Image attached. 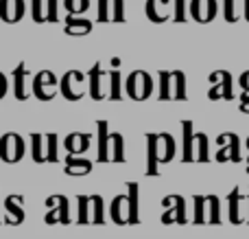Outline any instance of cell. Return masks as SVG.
Wrapping results in <instances>:
<instances>
[{
    "label": "cell",
    "mask_w": 249,
    "mask_h": 239,
    "mask_svg": "<svg viewBox=\"0 0 249 239\" xmlns=\"http://www.w3.org/2000/svg\"><path fill=\"white\" fill-rule=\"evenodd\" d=\"M160 77V101H171L173 99V73L171 70H160L158 73Z\"/></svg>",
    "instance_id": "25"
},
{
    "label": "cell",
    "mask_w": 249,
    "mask_h": 239,
    "mask_svg": "<svg viewBox=\"0 0 249 239\" xmlns=\"http://www.w3.org/2000/svg\"><path fill=\"white\" fill-rule=\"evenodd\" d=\"M90 2L92 0H64V7L68 13H72V16H79V13L88 11L90 9Z\"/></svg>",
    "instance_id": "36"
},
{
    "label": "cell",
    "mask_w": 249,
    "mask_h": 239,
    "mask_svg": "<svg viewBox=\"0 0 249 239\" xmlns=\"http://www.w3.org/2000/svg\"><path fill=\"white\" fill-rule=\"evenodd\" d=\"M206 204H208V198L203 196H195V224H206L208 218H206Z\"/></svg>",
    "instance_id": "33"
},
{
    "label": "cell",
    "mask_w": 249,
    "mask_h": 239,
    "mask_svg": "<svg viewBox=\"0 0 249 239\" xmlns=\"http://www.w3.org/2000/svg\"><path fill=\"white\" fill-rule=\"evenodd\" d=\"M241 88H243L245 92H249V70L241 75Z\"/></svg>",
    "instance_id": "43"
},
{
    "label": "cell",
    "mask_w": 249,
    "mask_h": 239,
    "mask_svg": "<svg viewBox=\"0 0 249 239\" xmlns=\"http://www.w3.org/2000/svg\"><path fill=\"white\" fill-rule=\"evenodd\" d=\"M77 202H79V218H77V222L79 224H92V198H88V196H79L77 198Z\"/></svg>",
    "instance_id": "31"
},
{
    "label": "cell",
    "mask_w": 249,
    "mask_h": 239,
    "mask_svg": "<svg viewBox=\"0 0 249 239\" xmlns=\"http://www.w3.org/2000/svg\"><path fill=\"white\" fill-rule=\"evenodd\" d=\"M162 204L166 206L162 215V224L168 226V224H181L184 226L188 219H186V200L181 196H166L162 200Z\"/></svg>",
    "instance_id": "6"
},
{
    "label": "cell",
    "mask_w": 249,
    "mask_h": 239,
    "mask_svg": "<svg viewBox=\"0 0 249 239\" xmlns=\"http://www.w3.org/2000/svg\"><path fill=\"white\" fill-rule=\"evenodd\" d=\"M124 92L133 101H146L153 95V77L146 70H133L124 81Z\"/></svg>",
    "instance_id": "2"
},
{
    "label": "cell",
    "mask_w": 249,
    "mask_h": 239,
    "mask_svg": "<svg viewBox=\"0 0 249 239\" xmlns=\"http://www.w3.org/2000/svg\"><path fill=\"white\" fill-rule=\"evenodd\" d=\"M59 136L55 132L44 134V147H46V162H57L59 160Z\"/></svg>",
    "instance_id": "27"
},
{
    "label": "cell",
    "mask_w": 249,
    "mask_h": 239,
    "mask_svg": "<svg viewBox=\"0 0 249 239\" xmlns=\"http://www.w3.org/2000/svg\"><path fill=\"white\" fill-rule=\"evenodd\" d=\"M247 174H249V160H247Z\"/></svg>",
    "instance_id": "46"
},
{
    "label": "cell",
    "mask_w": 249,
    "mask_h": 239,
    "mask_svg": "<svg viewBox=\"0 0 249 239\" xmlns=\"http://www.w3.org/2000/svg\"><path fill=\"white\" fill-rule=\"evenodd\" d=\"M7 92H9V81H7V77L0 73V99H4Z\"/></svg>",
    "instance_id": "41"
},
{
    "label": "cell",
    "mask_w": 249,
    "mask_h": 239,
    "mask_svg": "<svg viewBox=\"0 0 249 239\" xmlns=\"http://www.w3.org/2000/svg\"><path fill=\"white\" fill-rule=\"evenodd\" d=\"M208 224H221L219 198L216 196H208Z\"/></svg>",
    "instance_id": "34"
},
{
    "label": "cell",
    "mask_w": 249,
    "mask_h": 239,
    "mask_svg": "<svg viewBox=\"0 0 249 239\" xmlns=\"http://www.w3.org/2000/svg\"><path fill=\"white\" fill-rule=\"evenodd\" d=\"M31 18L33 22H46V9H44V0H31Z\"/></svg>",
    "instance_id": "37"
},
{
    "label": "cell",
    "mask_w": 249,
    "mask_h": 239,
    "mask_svg": "<svg viewBox=\"0 0 249 239\" xmlns=\"http://www.w3.org/2000/svg\"><path fill=\"white\" fill-rule=\"evenodd\" d=\"M216 143L221 145L219 154H216V162H241V140L236 134H221Z\"/></svg>",
    "instance_id": "9"
},
{
    "label": "cell",
    "mask_w": 249,
    "mask_h": 239,
    "mask_svg": "<svg viewBox=\"0 0 249 239\" xmlns=\"http://www.w3.org/2000/svg\"><path fill=\"white\" fill-rule=\"evenodd\" d=\"M210 81L214 83V86L210 88V92H208V97H210L212 101H216V99L232 101V99H234V92H232V75H230L228 70H214V73L210 75Z\"/></svg>",
    "instance_id": "7"
},
{
    "label": "cell",
    "mask_w": 249,
    "mask_h": 239,
    "mask_svg": "<svg viewBox=\"0 0 249 239\" xmlns=\"http://www.w3.org/2000/svg\"><path fill=\"white\" fill-rule=\"evenodd\" d=\"M31 92H33V77L26 70L24 61H20L13 68V95H16L18 101H26L31 97Z\"/></svg>",
    "instance_id": "8"
},
{
    "label": "cell",
    "mask_w": 249,
    "mask_h": 239,
    "mask_svg": "<svg viewBox=\"0 0 249 239\" xmlns=\"http://www.w3.org/2000/svg\"><path fill=\"white\" fill-rule=\"evenodd\" d=\"M181 130H184V156H181V160L197 162V149H195L197 134L193 132V121H181Z\"/></svg>",
    "instance_id": "17"
},
{
    "label": "cell",
    "mask_w": 249,
    "mask_h": 239,
    "mask_svg": "<svg viewBox=\"0 0 249 239\" xmlns=\"http://www.w3.org/2000/svg\"><path fill=\"white\" fill-rule=\"evenodd\" d=\"M101 22H124V0H99Z\"/></svg>",
    "instance_id": "13"
},
{
    "label": "cell",
    "mask_w": 249,
    "mask_h": 239,
    "mask_svg": "<svg viewBox=\"0 0 249 239\" xmlns=\"http://www.w3.org/2000/svg\"><path fill=\"white\" fill-rule=\"evenodd\" d=\"M48 213L44 218L46 224H70V215H68V200L64 196H51L46 200Z\"/></svg>",
    "instance_id": "10"
},
{
    "label": "cell",
    "mask_w": 249,
    "mask_h": 239,
    "mask_svg": "<svg viewBox=\"0 0 249 239\" xmlns=\"http://www.w3.org/2000/svg\"><path fill=\"white\" fill-rule=\"evenodd\" d=\"M4 211H7V224H22L24 222V209H22L20 196H9L4 200Z\"/></svg>",
    "instance_id": "20"
},
{
    "label": "cell",
    "mask_w": 249,
    "mask_h": 239,
    "mask_svg": "<svg viewBox=\"0 0 249 239\" xmlns=\"http://www.w3.org/2000/svg\"><path fill=\"white\" fill-rule=\"evenodd\" d=\"M109 158L112 162H124V139L118 132H112L109 134Z\"/></svg>",
    "instance_id": "23"
},
{
    "label": "cell",
    "mask_w": 249,
    "mask_h": 239,
    "mask_svg": "<svg viewBox=\"0 0 249 239\" xmlns=\"http://www.w3.org/2000/svg\"><path fill=\"white\" fill-rule=\"evenodd\" d=\"M171 4H173L171 0H146L144 13L153 24H164L166 20H173Z\"/></svg>",
    "instance_id": "11"
},
{
    "label": "cell",
    "mask_w": 249,
    "mask_h": 239,
    "mask_svg": "<svg viewBox=\"0 0 249 239\" xmlns=\"http://www.w3.org/2000/svg\"><path fill=\"white\" fill-rule=\"evenodd\" d=\"M173 20L175 22L186 20V0H173Z\"/></svg>",
    "instance_id": "40"
},
{
    "label": "cell",
    "mask_w": 249,
    "mask_h": 239,
    "mask_svg": "<svg viewBox=\"0 0 249 239\" xmlns=\"http://www.w3.org/2000/svg\"><path fill=\"white\" fill-rule=\"evenodd\" d=\"M24 0H0V20L7 24H16L24 18Z\"/></svg>",
    "instance_id": "14"
},
{
    "label": "cell",
    "mask_w": 249,
    "mask_h": 239,
    "mask_svg": "<svg viewBox=\"0 0 249 239\" xmlns=\"http://www.w3.org/2000/svg\"><path fill=\"white\" fill-rule=\"evenodd\" d=\"M245 145H247V149H249V139H247V143H245Z\"/></svg>",
    "instance_id": "47"
},
{
    "label": "cell",
    "mask_w": 249,
    "mask_h": 239,
    "mask_svg": "<svg viewBox=\"0 0 249 239\" xmlns=\"http://www.w3.org/2000/svg\"><path fill=\"white\" fill-rule=\"evenodd\" d=\"M109 218H112V222L118 224V226L129 224V198H127V193H124V196H116L112 200Z\"/></svg>",
    "instance_id": "16"
},
{
    "label": "cell",
    "mask_w": 249,
    "mask_h": 239,
    "mask_svg": "<svg viewBox=\"0 0 249 239\" xmlns=\"http://www.w3.org/2000/svg\"><path fill=\"white\" fill-rule=\"evenodd\" d=\"M245 18L249 20V0H245Z\"/></svg>",
    "instance_id": "45"
},
{
    "label": "cell",
    "mask_w": 249,
    "mask_h": 239,
    "mask_svg": "<svg viewBox=\"0 0 249 239\" xmlns=\"http://www.w3.org/2000/svg\"><path fill=\"white\" fill-rule=\"evenodd\" d=\"M59 88V79L51 70H39L33 77V97L39 101H51L55 97V90Z\"/></svg>",
    "instance_id": "5"
},
{
    "label": "cell",
    "mask_w": 249,
    "mask_h": 239,
    "mask_svg": "<svg viewBox=\"0 0 249 239\" xmlns=\"http://www.w3.org/2000/svg\"><path fill=\"white\" fill-rule=\"evenodd\" d=\"M127 198H129V224H138V182H129L127 187Z\"/></svg>",
    "instance_id": "28"
},
{
    "label": "cell",
    "mask_w": 249,
    "mask_h": 239,
    "mask_svg": "<svg viewBox=\"0 0 249 239\" xmlns=\"http://www.w3.org/2000/svg\"><path fill=\"white\" fill-rule=\"evenodd\" d=\"M245 198L241 196V189H232V193L228 196L230 202V222L232 224H241L243 222V215H241V204Z\"/></svg>",
    "instance_id": "24"
},
{
    "label": "cell",
    "mask_w": 249,
    "mask_h": 239,
    "mask_svg": "<svg viewBox=\"0 0 249 239\" xmlns=\"http://www.w3.org/2000/svg\"><path fill=\"white\" fill-rule=\"evenodd\" d=\"M31 158L33 162H46V147H44V134H31Z\"/></svg>",
    "instance_id": "26"
},
{
    "label": "cell",
    "mask_w": 249,
    "mask_h": 239,
    "mask_svg": "<svg viewBox=\"0 0 249 239\" xmlns=\"http://www.w3.org/2000/svg\"><path fill=\"white\" fill-rule=\"evenodd\" d=\"M175 140L168 132L160 134H146V178H158L160 165H166L175 158Z\"/></svg>",
    "instance_id": "1"
},
{
    "label": "cell",
    "mask_w": 249,
    "mask_h": 239,
    "mask_svg": "<svg viewBox=\"0 0 249 239\" xmlns=\"http://www.w3.org/2000/svg\"><path fill=\"white\" fill-rule=\"evenodd\" d=\"M90 143H92V136L90 134H83V132H72V134L66 136L64 140V147L68 154H83L90 149Z\"/></svg>",
    "instance_id": "18"
},
{
    "label": "cell",
    "mask_w": 249,
    "mask_h": 239,
    "mask_svg": "<svg viewBox=\"0 0 249 239\" xmlns=\"http://www.w3.org/2000/svg\"><path fill=\"white\" fill-rule=\"evenodd\" d=\"M107 77H109V99L112 101H121V68H112L107 70Z\"/></svg>",
    "instance_id": "30"
},
{
    "label": "cell",
    "mask_w": 249,
    "mask_h": 239,
    "mask_svg": "<svg viewBox=\"0 0 249 239\" xmlns=\"http://www.w3.org/2000/svg\"><path fill=\"white\" fill-rule=\"evenodd\" d=\"M88 79V73L81 70H68L59 79V92L66 101H79L83 99V83Z\"/></svg>",
    "instance_id": "4"
},
{
    "label": "cell",
    "mask_w": 249,
    "mask_h": 239,
    "mask_svg": "<svg viewBox=\"0 0 249 239\" xmlns=\"http://www.w3.org/2000/svg\"><path fill=\"white\" fill-rule=\"evenodd\" d=\"M247 202H249V198H247ZM247 222H249V218H247Z\"/></svg>",
    "instance_id": "48"
},
{
    "label": "cell",
    "mask_w": 249,
    "mask_h": 239,
    "mask_svg": "<svg viewBox=\"0 0 249 239\" xmlns=\"http://www.w3.org/2000/svg\"><path fill=\"white\" fill-rule=\"evenodd\" d=\"M173 99L177 101H186V75L181 70H173Z\"/></svg>",
    "instance_id": "29"
},
{
    "label": "cell",
    "mask_w": 249,
    "mask_h": 239,
    "mask_svg": "<svg viewBox=\"0 0 249 239\" xmlns=\"http://www.w3.org/2000/svg\"><path fill=\"white\" fill-rule=\"evenodd\" d=\"M195 149H197V162H208L210 160V154H208V136L203 134V132H199L197 134Z\"/></svg>",
    "instance_id": "32"
},
{
    "label": "cell",
    "mask_w": 249,
    "mask_h": 239,
    "mask_svg": "<svg viewBox=\"0 0 249 239\" xmlns=\"http://www.w3.org/2000/svg\"><path fill=\"white\" fill-rule=\"evenodd\" d=\"M112 68H121V60L118 57H112Z\"/></svg>",
    "instance_id": "44"
},
{
    "label": "cell",
    "mask_w": 249,
    "mask_h": 239,
    "mask_svg": "<svg viewBox=\"0 0 249 239\" xmlns=\"http://www.w3.org/2000/svg\"><path fill=\"white\" fill-rule=\"evenodd\" d=\"M241 112L249 114V92H245V95L241 97Z\"/></svg>",
    "instance_id": "42"
},
{
    "label": "cell",
    "mask_w": 249,
    "mask_h": 239,
    "mask_svg": "<svg viewBox=\"0 0 249 239\" xmlns=\"http://www.w3.org/2000/svg\"><path fill=\"white\" fill-rule=\"evenodd\" d=\"M64 31L68 35H74V38H81V35H88L92 31V22L86 20V18H77L72 16V13H68V18H66V26Z\"/></svg>",
    "instance_id": "21"
},
{
    "label": "cell",
    "mask_w": 249,
    "mask_h": 239,
    "mask_svg": "<svg viewBox=\"0 0 249 239\" xmlns=\"http://www.w3.org/2000/svg\"><path fill=\"white\" fill-rule=\"evenodd\" d=\"M223 16L228 22H236L238 13H236V0H223Z\"/></svg>",
    "instance_id": "39"
},
{
    "label": "cell",
    "mask_w": 249,
    "mask_h": 239,
    "mask_svg": "<svg viewBox=\"0 0 249 239\" xmlns=\"http://www.w3.org/2000/svg\"><path fill=\"white\" fill-rule=\"evenodd\" d=\"M96 127H99V160L101 162H112L109 158V125L107 121H96Z\"/></svg>",
    "instance_id": "22"
},
{
    "label": "cell",
    "mask_w": 249,
    "mask_h": 239,
    "mask_svg": "<svg viewBox=\"0 0 249 239\" xmlns=\"http://www.w3.org/2000/svg\"><path fill=\"white\" fill-rule=\"evenodd\" d=\"M26 154V145L24 139L16 132H7L0 136V160H4L7 165H16L24 158Z\"/></svg>",
    "instance_id": "3"
},
{
    "label": "cell",
    "mask_w": 249,
    "mask_h": 239,
    "mask_svg": "<svg viewBox=\"0 0 249 239\" xmlns=\"http://www.w3.org/2000/svg\"><path fill=\"white\" fill-rule=\"evenodd\" d=\"M57 4L59 0H44V9H46V22H57L59 20V13H57Z\"/></svg>",
    "instance_id": "38"
},
{
    "label": "cell",
    "mask_w": 249,
    "mask_h": 239,
    "mask_svg": "<svg viewBox=\"0 0 249 239\" xmlns=\"http://www.w3.org/2000/svg\"><path fill=\"white\" fill-rule=\"evenodd\" d=\"M107 75V70H103L101 61H96L90 70H88V83H90V97L94 101H101L103 99V77Z\"/></svg>",
    "instance_id": "15"
},
{
    "label": "cell",
    "mask_w": 249,
    "mask_h": 239,
    "mask_svg": "<svg viewBox=\"0 0 249 239\" xmlns=\"http://www.w3.org/2000/svg\"><path fill=\"white\" fill-rule=\"evenodd\" d=\"M216 0H190V16L197 20L199 24H208L216 18Z\"/></svg>",
    "instance_id": "12"
},
{
    "label": "cell",
    "mask_w": 249,
    "mask_h": 239,
    "mask_svg": "<svg viewBox=\"0 0 249 239\" xmlns=\"http://www.w3.org/2000/svg\"><path fill=\"white\" fill-rule=\"evenodd\" d=\"M64 171L68 176H72V178H81V176H88L92 171V162L86 160V158H77L74 154H68Z\"/></svg>",
    "instance_id": "19"
},
{
    "label": "cell",
    "mask_w": 249,
    "mask_h": 239,
    "mask_svg": "<svg viewBox=\"0 0 249 239\" xmlns=\"http://www.w3.org/2000/svg\"><path fill=\"white\" fill-rule=\"evenodd\" d=\"M90 198H92V224H105L103 198L101 196H90Z\"/></svg>",
    "instance_id": "35"
}]
</instances>
